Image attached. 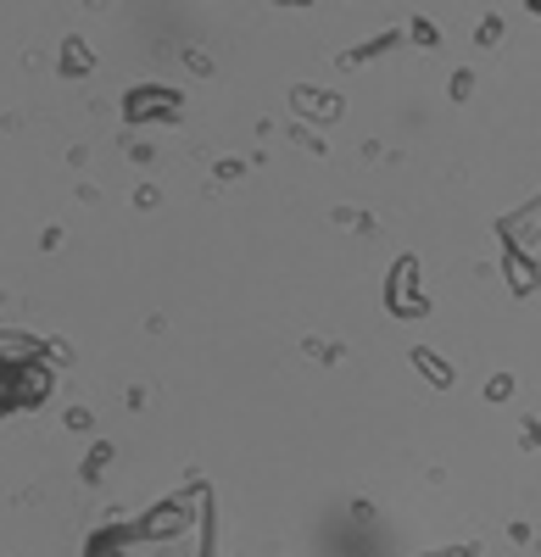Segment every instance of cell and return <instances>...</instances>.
<instances>
[{
  "mask_svg": "<svg viewBox=\"0 0 541 557\" xmlns=\"http://www.w3.org/2000/svg\"><path fill=\"white\" fill-rule=\"evenodd\" d=\"M441 557H464V552H441Z\"/></svg>",
  "mask_w": 541,
  "mask_h": 557,
  "instance_id": "7a4b0ae2",
  "label": "cell"
},
{
  "mask_svg": "<svg viewBox=\"0 0 541 557\" xmlns=\"http://www.w3.org/2000/svg\"><path fill=\"white\" fill-rule=\"evenodd\" d=\"M89 557H207V513L157 507L146 524H123L89 546Z\"/></svg>",
  "mask_w": 541,
  "mask_h": 557,
  "instance_id": "6da1fadb",
  "label": "cell"
}]
</instances>
